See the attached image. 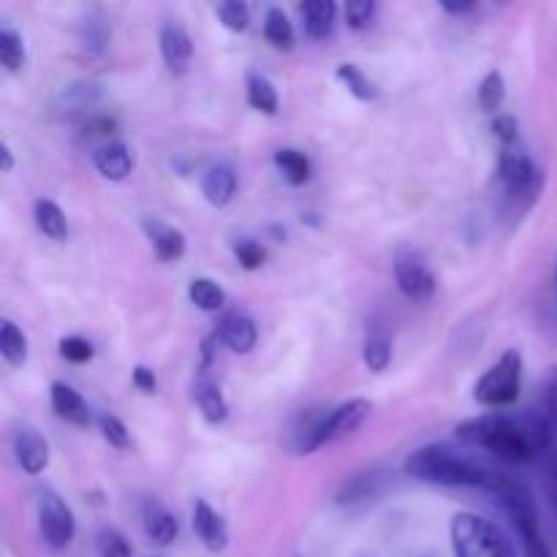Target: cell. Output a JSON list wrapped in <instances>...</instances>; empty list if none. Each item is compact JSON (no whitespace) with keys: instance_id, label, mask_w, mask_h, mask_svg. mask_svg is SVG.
<instances>
[{"instance_id":"cell-1","label":"cell","mask_w":557,"mask_h":557,"mask_svg":"<svg viewBox=\"0 0 557 557\" xmlns=\"http://www.w3.org/2000/svg\"><path fill=\"white\" fill-rule=\"evenodd\" d=\"M406 476L428 484H444V487H473L490 493L500 479V471L473 460L466 451H457L449 444H428L408 455L403 466Z\"/></svg>"},{"instance_id":"cell-2","label":"cell","mask_w":557,"mask_h":557,"mask_svg":"<svg viewBox=\"0 0 557 557\" xmlns=\"http://www.w3.org/2000/svg\"><path fill=\"white\" fill-rule=\"evenodd\" d=\"M457 438L479 446V449L490 451L493 457L511 462V466H522V462H531L533 457L544 455L531 422L528 419L520 422V419L504 417V413L468 419L457 428Z\"/></svg>"},{"instance_id":"cell-3","label":"cell","mask_w":557,"mask_h":557,"mask_svg":"<svg viewBox=\"0 0 557 557\" xmlns=\"http://www.w3.org/2000/svg\"><path fill=\"white\" fill-rule=\"evenodd\" d=\"M370 411H373V406H370L368 400L354 397V400L332 408L330 413H308L302 428L294 435V438H297V451L299 455H313L321 446L357 433V430L368 422Z\"/></svg>"},{"instance_id":"cell-4","label":"cell","mask_w":557,"mask_h":557,"mask_svg":"<svg viewBox=\"0 0 557 557\" xmlns=\"http://www.w3.org/2000/svg\"><path fill=\"white\" fill-rule=\"evenodd\" d=\"M498 180L506 199L515 205V215H525L528 207L539 199L544 188V172L520 145L504 147L498 161Z\"/></svg>"},{"instance_id":"cell-5","label":"cell","mask_w":557,"mask_h":557,"mask_svg":"<svg viewBox=\"0 0 557 557\" xmlns=\"http://www.w3.org/2000/svg\"><path fill=\"white\" fill-rule=\"evenodd\" d=\"M449 536L455 557H517L509 539L479 515L462 511L451 517Z\"/></svg>"},{"instance_id":"cell-6","label":"cell","mask_w":557,"mask_h":557,"mask_svg":"<svg viewBox=\"0 0 557 557\" xmlns=\"http://www.w3.org/2000/svg\"><path fill=\"white\" fill-rule=\"evenodd\" d=\"M522 386V357L509 348L473 386V400L487 408H504L520 397Z\"/></svg>"},{"instance_id":"cell-7","label":"cell","mask_w":557,"mask_h":557,"mask_svg":"<svg viewBox=\"0 0 557 557\" xmlns=\"http://www.w3.org/2000/svg\"><path fill=\"white\" fill-rule=\"evenodd\" d=\"M38 531L41 539L47 542L49 549H65L76 536V517L71 506L60 498L52 490H44L38 495Z\"/></svg>"},{"instance_id":"cell-8","label":"cell","mask_w":557,"mask_h":557,"mask_svg":"<svg viewBox=\"0 0 557 557\" xmlns=\"http://www.w3.org/2000/svg\"><path fill=\"white\" fill-rule=\"evenodd\" d=\"M395 283L400 288L403 297H408L411 302H428L435 294V275L428 270L422 259L411 250H403L395 259Z\"/></svg>"},{"instance_id":"cell-9","label":"cell","mask_w":557,"mask_h":557,"mask_svg":"<svg viewBox=\"0 0 557 557\" xmlns=\"http://www.w3.org/2000/svg\"><path fill=\"white\" fill-rule=\"evenodd\" d=\"M528 422H531L542 449L553 451V446L557 444V364L549 370L547 379H544L536 408L528 413Z\"/></svg>"},{"instance_id":"cell-10","label":"cell","mask_w":557,"mask_h":557,"mask_svg":"<svg viewBox=\"0 0 557 557\" xmlns=\"http://www.w3.org/2000/svg\"><path fill=\"white\" fill-rule=\"evenodd\" d=\"M389 479L392 473L386 468H364V471L354 473V476H348L341 484V490L335 495V504L341 509H354V506L370 504V500H375L384 493Z\"/></svg>"},{"instance_id":"cell-11","label":"cell","mask_w":557,"mask_h":557,"mask_svg":"<svg viewBox=\"0 0 557 557\" xmlns=\"http://www.w3.org/2000/svg\"><path fill=\"white\" fill-rule=\"evenodd\" d=\"M11 449H14L16 462L25 473L30 476H38V473L47 471L49 466V444L36 428L30 424H20L11 435Z\"/></svg>"},{"instance_id":"cell-12","label":"cell","mask_w":557,"mask_h":557,"mask_svg":"<svg viewBox=\"0 0 557 557\" xmlns=\"http://www.w3.org/2000/svg\"><path fill=\"white\" fill-rule=\"evenodd\" d=\"M161 54L166 69L172 71L174 76L188 74L190 60H194V41H190L188 30L177 22H166L161 27Z\"/></svg>"},{"instance_id":"cell-13","label":"cell","mask_w":557,"mask_h":557,"mask_svg":"<svg viewBox=\"0 0 557 557\" xmlns=\"http://www.w3.org/2000/svg\"><path fill=\"white\" fill-rule=\"evenodd\" d=\"M194 531L210 553H221V549H226L228 544L226 522H223V517L218 515L205 498H199L194 504Z\"/></svg>"},{"instance_id":"cell-14","label":"cell","mask_w":557,"mask_h":557,"mask_svg":"<svg viewBox=\"0 0 557 557\" xmlns=\"http://www.w3.org/2000/svg\"><path fill=\"white\" fill-rule=\"evenodd\" d=\"M49 397H52V411L58 413L60 419H65L69 424H76V428H87L92 422L90 406L85 403V397L74 389V386L63 384V381H54L49 386Z\"/></svg>"},{"instance_id":"cell-15","label":"cell","mask_w":557,"mask_h":557,"mask_svg":"<svg viewBox=\"0 0 557 557\" xmlns=\"http://www.w3.org/2000/svg\"><path fill=\"white\" fill-rule=\"evenodd\" d=\"M147 239H150L152 250L161 261H180L185 256V234L180 228L169 226V223L158 221V218H145L141 221Z\"/></svg>"},{"instance_id":"cell-16","label":"cell","mask_w":557,"mask_h":557,"mask_svg":"<svg viewBox=\"0 0 557 557\" xmlns=\"http://www.w3.org/2000/svg\"><path fill=\"white\" fill-rule=\"evenodd\" d=\"M141 522H145V533L152 544L158 547H169L174 539L180 536V522L161 500H147L141 509Z\"/></svg>"},{"instance_id":"cell-17","label":"cell","mask_w":557,"mask_h":557,"mask_svg":"<svg viewBox=\"0 0 557 557\" xmlns=\"http://www.w3.org/2000/svg\"><path fill=\"white\" fill-rule=\"evenodd\" d=\"M201 194L212 207L232 205L234 194H237V174L228 163H215L201 174Z\"/></svg>"},{"instance_id":"cell-18","label":"cell","mask_w":557,"mask_h":557,"mask_svg":"<svg viewBox=\"0 0 557 557\" xmlns=\"http://www.w3.org/2000/svg\"><path fill=\"white\" fill-rule=\"evenodd\" d=\"M92 163H96L101 177L112 180V183H123L131 169H134V156H131L123 141H112V145H103L92 152Z\"/></svg>"},{"instance_id":"cell-19","label":"cell","mask_w":557,"mask_h":557,"mask_svg":"<svg viewBox=\"0 0 557 557\" xmlns=\"http://www.w3.org/2000/svg\"><path fill=\"white\" fill-rule=\"evenodd\" d=\"M218 337L232 348L234 354H250L259 341V330H256V321L245 313H232L223 319Z\"/></svg>"},{"instance_id":"cell-20","label":"cell","mask_w":557,"mask_h":557,"mask_svg":"<svg viewBox=\"0 0 557 557\" xmlns=\"http://www.w3.org/2000/svg\"><path fill=\"white\" fill-rule=\"evenodd\" d=\"M194 400L199 406V411L205 413V419L210 424L226 422L228 417V403L223 397L221 386L210 379V375H199L194 384Z\"/></svg>"},{"instance_id":"cell-21","label":"cell","mask_w":557,"mask_h":557,"mask_svg":"<svg viewBox=\"0 0 557 557\" xmlns=\"http://www.w3.org/2000/svg\"><path fill=\"white\" fill-rule=\"evenodd\" d=\"M299 11H302L305 20V33H308L313 41H324V38L332 36L337 16V5L332 3V0H310V3L299 5Z\"/></svg>"},{"instance_id":"cell-22","label":"cell","mask_w":557,"mask_h":557,"mask_svg":"<svg viewBox=\"0 0 557 557\" xmlns=\"http://www.w3.org/2000/svg\"><path fill=\"white\" fill-rule=\"evenodd\" d=\"M33 218H36V226L44 237L54 239V243L69 239V218H65V212L60 210L54 201L36 199V205H33Z\"/></svg>"},{"instance_id":"cell-23","label":"cell","mask_w":557,"mask_h":557,"mask_svg":"<svg viewBox=\"0 0 557 557\" xmlns=\"http://www.w3.org/2000/svg\"><path fill=\"white\" fill-rule=\"evenodd\" d=\"M275 166L277 172L283 174V180H286L288 185H294V188L308 183L310 174H313L310 158L305 156L302 150H294V147H281V150L275 152Z\"/></svg>"},{"instance_id":"cell-24","label":"cell","mask_w":557,"mask_h":557,"mask_svg":"<svg viewBox=\"0 0 557 557\" xmlns=\"http://www.w3.org/2000/svg\"><path fill=\"white\" fill-rule=\"evenodd\" d=\"M0 354L11 368H22L27 362V337L11 319L0 321Z\"/></svg>"},{"instance_id":"cell-25","label":"cell","mask_w":557,"mask_h":557,"mask_svg":"<svg viewBox=\"0 0 557 557\" xmlns=\"http://www.w3.org/2000/svg\"><path fill=\"white\" fill-rule=\"evenodd\" d=\"M362 359L368 364V370L373 373H384L392 362V341L381 326H373L364 337V348H362Z\"/></svg>"},{"instance_id":"cell-26","label":"cell","mask_w":557,"mask_h":557,"mask_svg":"<svg viewBox=\"0 0 557 557\" xmlns=\"http://www.w3.org/2000/svg\"><path fill=\"white\" fill-rule=\"evenodd\" d=\"M264 38L275 49H283V52L294 49V41H297V36H294L292 20H288V16L283 14V9H277V5L267 9V14H264Z\"/></svg>"},{"instance_id":"cell-27","label":"cell","mask_w":557,"mask_h":557,"mask_svg":"<svg viewBox=\"0 0 557 557\" xmlns=\"http://www.w3.org/2000/svg\"><path fill=\"white\" fill-rule=\"evenodd\" d=\"M188 299L205 313H218L226 305V292L212 277H194L188 286Z\"/></svg>"},{"instance_id":"cell-28","label":"cell","mask_w":557,"mask_h":557,"mask_svg":"<svg viewBox=\"0 0 557 557\" xmlns=\"http://www.w3.org/2000/svg\"><path fill=\"white\" fill-rule=\"evenodd\" d=\"M335 79L341 82V85L346 87L354 98H359V101H375V96H379V90H375L373 82L368 79V74H364V71L354 63L337 65Z\"/></svg>"},{"instance_id":"cell-29","label":"cell","mask_w":557,"mask_h":557,"mask_svg":"<svg viewBox=\"0 0 557 557\" xmlns=\"http://www.w3.org/2000/svg\"><path fill=\"white\" fill-rule=\"evenodd\" d=\"M248 103L256 109V112H264V114H277V90L267 76L261 74H250L248 76Z\"/></svg>"},{"instance_id":"cell-30","label":"cell","mask_w":557,"mask_h":557,"mask_svg":"<svg viewBox=\"0 0 557 557\" xmlns=\"http://www.w3.org/2000/svg\"><path fill=\"white\" fill-rule=\"evenodd\" d=\"M0 63H3V69L9 74H16L25 65V41L9 25L0 27Z\"/></svg>"},{"instance_id":"cell-31","label":"cell","mask_w":557,"mask_h":557,"mask_svg":"<svg viewBox=\"0 0 557 557\" xmlns=\"http://www.w3.org/2000/svg\"><path fill=\"white\" fill-rule=\"evenodd\" d=\"M504 98H506L504 74H500V71H490V74L482 79V85H479V107H482L484 112H498Z\"/></svg>"},{"instance_id":"cell-32","label":"cell","mask_w":557,"mask_h":557,"mask_svg":"<svg viewBox=\"0 0 557 557\" xmlns=\"http://www.w3.org/2000/svg\"><path fill=\"white\" fill-rule=\"evenodd\" d=\"M107 41H109V30L107 25H103V20H98V16H87V20L79 25L82 49H85L87 54H98L103 52Z\"/></svg>"},{"instance_id":"cell-33","label":"cell","mask_w":557,"mask_h":557,"mask_svg":"<svg viewBox=\"0 0 557 557\" xmlns=\"http://www.w3.org/2000/svg\"><path fill=\"white\" fill-rule=\"evenodd\" d=\"M215 14H218V20L223 22V27H226V30H232V33L248 30L250 9L245 3H239V0H226V3H218Z\"/></svg>"},{"instance_id":"cell-34","label":"cell","mask_w":557,"mask_h":557,"mask_svg":"<svg viewBox=\"0 0 557 557\" xmlns=\"http://www.w3.org/2000/svg\"><path fill=\"white\" fill-rule=\"evenodd\" d=\"M96 85H90V82H76V85L63 90V109H69V112H85V109H90L96 103Z\"/></svg>"},{"instance_id":"cell-35","label":"cell","mask_w":557,"mask_h":557,"mask_svg":"<svg viewBox=\"0 0 557 557\" xmlns=\"http://www.w3.org/2000/svg\"><path fill=\"white\" fill-rule=\"evenodd\" d=\"M96 422H98V430H101V435L107 438L109 446H114V449H128L131 435L117 417H112V413H98Z\"/></svg>"},{"instance_id":"cell-36","label":"cell","mask_w":557,"mask_h":557,"mask_svg":"<svg viewBox=\"0 0 557 557\" xmlns=\"http://www.w3.org/2000/svg\"><path fill=\"white\" fill-rule=\"evenodd\" d=\"M96 547L101 557H134V553H131V544L125 542L123 533L114 531V528H103V531L98 533Z\"/></svg>"},{"instance_id":"cell-37","label":"cell","mask_w":557,"mask_h":557,"mask_svg":"<svg viewBox=\"0 0 557 557\" xmlns=\"http://www.w3.org/2000/svg\"><path fill=\"white\" fill-rule=\"evenodd\" d=\"M375 14H379V5L373 0H354L346 5V22L351 30H368L373 25Z\"/></svg>"},{"instance_id":"cell-38","label":"cell","mask_w":557,"mask_h":557,"mask_svg":"<svg viewBox=\"0 0 557 557\" xmlns=\"http://www.w3.org/2000/svg\"><path fill=\"white\" fill-rule=\"evenodd\" d=\"M60 354H63L65 362L85 364V362H90L92 354L96 351H92L90 341H85V337H79V335H71V337H63V341H60Z\"/></svg>"},{"instance_id":"cell-39","label":"cell","mask_w":557,"mask_h":557,"mask_svg":"<svg viewBox=\"0 0 557 557\" xmlns=\"http://www.w3.org/2000/svg\"><path fill=\"white\" fill-rule=\"evenodd\" d=\"M234 256H237V264L243 267V270L253 272L264 264L267 250L261 248L259 243H253V239H243V243H237V248H234Z\"/></svg>"},{"instance_id":"cell-40","label":"cell","mask_w":557,"mask_h":557,"mask_svg":"<svg viewBox=\"0 0 557 557\" xmlns=\"http://www.w3.org/2000/svg\"><path fill=\"white\" fill-rule=\"evenodd\" d=\"M544 330L557 341V259L553 267V281H549V292H547V302H544Z\"/></svg>"},{"instance_id":"cell-41","label":"cell","mask_w":557,"mask_h":557,"mask_svg":"<svg viewBox=\"0 0 557 557\" xmlns=\"http://www.w3.org/2000/svg\"><path fill=\"white\" fill-rule=\"evenodd\" d=\"M493 134L498 136L500 145L511 147L520 139V125H517V120L511 114H500V117L493 120Z\"/></svg>"},{"instance_id":"cell-42","label":"cell","mask_w":557,"mask_h":557,"mask_svg":"<svg viewBox=\"0 0 557 557\" xmlns=\"http://www.w3.org/2000/svg\"><path fill=\"white\" fill-rule=\"evenodd\" d=\"M522 539V553H525V557H553V553H549V544L544 542L542 531H533V533H525Z\"/></svg>"},{"instance_id":"cell-43","label":"cell","mask_w":557,"mask_h":557,"mask_svg":"<svg viewBox=\"0 0 557 557\" xmlns=\"http://www.w3.org/2000/svg\"><path fill=\"white\" fill-rule=\"evenodd\" d=\"M134 386L139 392H145V395H156V392H158L156 373H152L150 368H145V364H136V368H134Z\"/></svg>"},{"instance_id":"cell-44","label":"cell","mask_w":557,"mask_h":557,"mask_svg":"<svg viewBox=\"0 0 557 557\" xmlns=\"http://www.w3.org/2000/svg\"><path fill=\"white\" fill-rule=\"evenodd\" d=\"M0 169H3L5 174H9L11 169H14V152H11V147L5 145V141H3V145H0Z\"/></svg>"},{"instance_id":"cell-45","label":"cell","mask_w":557,"mask_h":557,"mask_svg":"<svg viewBox=\"0 0 557 557\" xmlns=\"http://www.w3.org/2000/svg\"><path fill=\"white\" fill-rule=\"evenodd\" d=\"M441 9L449 11V14L460 16V14H471V11L476 9V5H473V3H441Z\"/></svg>"}]
</instances>
